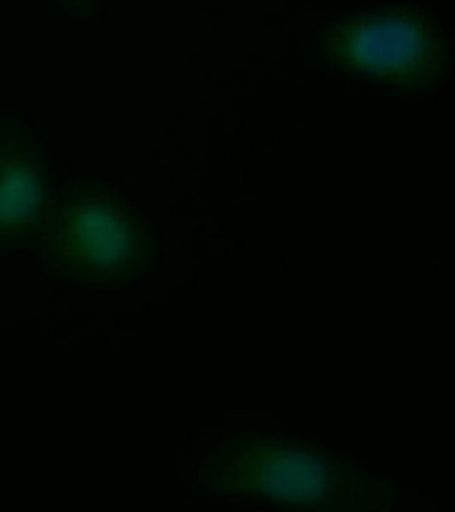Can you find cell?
<instances>
[{
	"label": "cell",
	"instance_id": "1",
	"mask_svg": "<svg viewBox=\"0 0 455 512\" xmlns=\"http://www.w3.org/2000/svg\"><path fill=\"white\" fill-rule=\"evenodd\" d=\"M48 276L80 288H123L152 269L153 235L109 182L79 178L54 194L41 237Z\"/></svg>",
	"mask_w": 455,
	"mask_h": 512
},
{
	"label": "cell",
	"instance_id": "2",
	"mask_svg": "<svg viewBox=\"0 0 455 512\" xmlns=\"http://www.w3.org/2000/svg\"><path fill=\"white\" fill-rule=\"evenodd\" d=\"M331 459L288 443H240L212 468L210 486L230 495L280 502H326L358 498L360 480Z\"/></svg>",
	"mask_w": 455,
	"mask_h": 512
},
{
	"label": "cell",
	"instance_id": "3",
	"mask_svg": "<svg viewBox=\"0 0 455 512\" xmlns=\"http://www.w3.org/2000/svg\"><path fill=\"white\" fill-rule=\"evenodd\" d=\"M54 194L40 137L18 116H0V255L40 248Z\"/></svg>",
	"mask_w": 455,
	"mask_h": 512
},
{
	"label": "cell",
	"instance_id": "4",
	"mask_svg": "<svg viewBox=\"0 0 455 512\" xmlns=\"http://www.w3.org/2000/svg\"><path fill=\"white\" fill-rule=\"evenodd\" d=\"M352 61L368 70L404 72L424 56V36L404 18H379L352 29L347 38Z\"/></svg>",
	"mask_w": 455,
	"mask_h": 512
},
{
	"label": "cell",
	"instance_id": "5",
	"mask_svg": "<svg viewBox=\"0 0 455 512\" xmlns=\"http://www.w3.org/2000/svg\"><path fill=\"white\" fill-rule=\"evenodd\" d=\"M61 9L64 15L80 22H96L100 18V0H48Z\"/></svg>",
	"mask_w": 455,
	"mask_h": 512
}]
</instances>
